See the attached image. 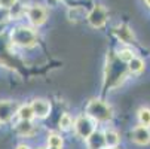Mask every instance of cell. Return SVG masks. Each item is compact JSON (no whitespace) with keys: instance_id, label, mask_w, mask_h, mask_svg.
<instances>
[{"instance_id":"cell-1","label":"cell","mask_w":150,"mask_h":149,"mask_svg":"<svg viewBox=\"0 0 150 149\" xmlns=\"http://www.w3.org/2000/svg\"><path fill=\"white\" fill-rule=\"evenodd\" d=\"M12 43L21 48H31L37 42V33L28 26H16L11 31Z\"/></svg>"},{"instance_id":"cell-2","label":"cell","mask_w":150,"mask_h":149,"mask_svg":"<svg viewBox=\"0 0 150 149\" xmlns=\"http://www.w3.org/2000/svg\"><path fill=\"white\" fill-rule=\"evenodd\" d=\"M86 113L98 122H109L113 118V109L112 106H109L107 103H104L103 100H91L86 106Z\"/></svg>"},{"instance_id":"cell-3","label":"cell","mask_w":150,"mask_h":149,"mask_svg":"<svg viewBox=\"0 0 150 149\" xmlns=\"http://www.w3.org/2000/svg\"><path fill=\"white\" fill-rule=\"evenodd\" d=\"M73 127H74V131H76V134H77L79 137L88 139V137L95 131V121H94L88 113H86V115H80V116L76 118Z\"/></svg>"},{"instance_id":"cell-4","label":"cell","mask_w":150,"mask_h":149,"mask_svg":"<svg viewBox=\"0 0 150 149\" xmlns=\"http://www.w3.org/2000/svg\"><path fill=\"white\" fill-rule=\"evenodd\" d=\"M25 16L30 21V24L34 27H39L46 23L48 19V11L42 5H31L25 9Z\"/></svg>"},{"instance_id":"cell-5","label":"cell","mask_w":150,"mask_h":149,"mask_svg":"<svg viewBox=\"0 0 150 149\" xmlns=\"http://www.w3.org/2000/svg\"><path fill=\"white\" fill-rule=\"evenodd\" d=\"M88 23L91 27L94 29H101L105 26L107 18H109V14H107V9L103 5H95L92 8V11L88 14Z\"/></svg>"},{"instance_id":"cell-6","label":"cell","mask_w":150,"mask_h":149,"mask_svg":"<svg viewBox=\"0 0 150 149\" xmlns=\"http://www.w3.org/2000/svg\"><path fill=\"white\" fill-rule=\"evenodd\" d=\"M19 104L12 100H0V122L6 124L18 113Z\"/></svg>"},{"instance_id":"cell-7","label":"cell","mask_w":150,"mask_h":149,"mask_svg":"<svg viewBox=\"0 0 150 149\" xmlns=\"http://www.w3.org/2000/svg\"><path fill=\"white\" fill-rule=\"evenodd\" d=\"M30 104H31V108H33L34 116L39 118V119H43V118H46V116L51 113V104H49L48 100L34 98Z\"/></svg>"},{"instance_id":"cell-8","label":"cell","mask_w":150,"mask_h":149,"mask_svg":"<svg viewBox=\"0 0 150 149\" xmlns=\"http://www.w3.org/2000/svg\"><path fill=\"white\" fill-rule=\"evenodd\" d=\"M132 140L137 145H149L150 143V130L146 125H138L132 130Z\"/></svg>"},{"instance_id":"cell-9","label":"cell","mask_w":150,"mask_h":149,"mask_svg":"<svg viewBox=\"0 0 150 149\" xmlns=\"http://www.w3.org/2000/svg\"><path fill=\"white\" fill-rule=\"evenodd\" d=\"M15 133L23 136V137H30L34 134V125H33V121H28V119H19L16 124H15Z\"/></svg>"},{"instance_id":"cell-10","label":"cell","mask_w":150,"mask_h":149,"mask_svg":"<svg viewBox=\"0 0 150 149\" xmlns=\"http://www.w3.org/2000/svg\"><path fill=\"white\" fill-rule=\"evenodd\" d=\"M115 34H116V37L122 42V43H132V42H134V33H132V30L128 27V26H125V24L117 26L115 29Z\"/></svg>"},{"instance_id":"cell-11","label":"cell","mask_w":150,"mask_h":149,"mask_svg":"<svg viewBox=\"0 0 150 149\" xmlns=\"http://www.w3.org/2000/svg\"><path fill=\"white\" fill-rule=\"evenodd\" d=\"M86 145H88V149H101V148H105L104 133L94 131V133L86 139Z\"/></svg>"},{"instance_id":"cell-12","label":"cell","mask_w":150,"mask_h":149,"mask_svg":"<svg viewBox=\"0 0 150 149\" xmlns=\"http://www.w3.org/2000/svg\"><path fill=\"white\" fill-rule=\"evenodd\" d=\"M104 139H105V146L107 148H116L120 143V136L115 130H105L104 131Z\"/></svg>"},{"instance_id":"cell-13","label":"cell","mask_w":150,"mask_h":149,"mask_svg":"<svg viewBox=\"0 0 150 149\" xmlns=\"http://www.w3.org/2000/svg\"><path fill=\"white\" fill-rule=\"evenodd\" d=\"M16 116H18V119H28V121H33V118H36L31 104H23V106H19Z\"/></svg>"},{"instance_id":"cell-14","label":"cell","mask_w":150,"mask_h":149,"mask_svg":"<svg viewBox=\"0 0 150 149\" xmlns=\"http://www.w3.org/2000/svg\"><path fill=\"white\" fill-rule=\"evenodd\" d=\"M128 69H129L131 73H141L144 70V61L141 58L134 57L129 63H128Z\"/></svg>"},{"instance_id":"cell-15","label":"cell","mask_w":150,"mask_h":149,"mask_svg":"<svg viewBox=\"0 0 150 149\" xmlns=\"http://www.w3.org/2000/svg\"><path fill=\"white\" fill-rule=\"evenodd\" d=\"M25 9L27 8H24L21 3H15V5H12L11 8H9V16H11V19H18L21 15H25Z\"/></svg>"},{"instance_id":"cell-16","label":"cell","mask_w":150,"mask_h":149,"mask_svg":"<svg viewBox=\"0 0 150 149\" xmlns=\"http://www.w3.org/2000/svg\"><path fill=\"white\" fill-rule=\"evenodd\" d=\"M138 121L141 125L150 127V109L149 108H141L138 111Z\"/></svg>"},{"instance_id":"cell-17","label":"cell","mask_w":150,"mask_h":149,"mask_svg":"<svg viewBox=\"0 0 150 149\" xmlns=\"http://www.w3.org/2000/svg\"><path fill=\"white\" fill-rule=\"evenodd\" d=\"M73 119H71V116L69 115V113H64V115H61V118H59V127L62 130H70L71 127H73Z\"/></svg>"},{"instance_id":"cell-18","label":"cell","mask_w":150,"mask_h":149,"mask_svg":"<svg viewBox=\"0 0 150 149\" xmlns=\"http://www.w3.org/2000/svg\"><path fill=\"white\" fill-rule=\"evenodd\" d=\"M134 57H135V55H134V52H132L131 49H122V51H119V54H117V58H119L120 61H123V63H129Z\"/></svg>"},{"instance_id":"cell-19","label":"cell","mask_w":150,"mask_h":149,"mask_svg":"<svg viewBox=\"0 0 150 149\" xmlns=\"http://www.w3.org/2000/svg\"><path fill=\"white\" fill-rule=\"evenodd\" d=\"M48 146L61 148L62 146V137L58 136V134H49V137H48Z\"/></svg>"},{"instance_id":"cell-20","label":"cell","mask_w":150,"mask_h":149,"mask_svg":"<svg viewBox=\"0 0 150 149\" xmlns=\"http://www.w3.org/2000/svg\"><path fill=\"white\" fill-rule=\"evenodd\" d=\"M9 19H11V16H9V9L0 6V23H8Z\"/></svg>"},{"instance_id":"cell-21","label":"cell","mask_w":150,"mask_h":149,"mask_svg":"<svg viewBox=\"0 0 150 149\" xmlns=\"http://www.w3.org/2000/svg\"><path fill=\"white\" fill-rule=\"evenodd\" d=\"M16 2H18V0H0V6L9 9V8H11L12 5H15Z\"/></svg>"},{"instance_id":"cell-22","label":"cell","mask_w":150,"mask_h":149,"mask_svg":"<svg viewBox=\"0 0 150 149\" xmlns=\"http://www.w3.org/2000/svg\"><path fill=\"white\" fill-rule=\"evenodd\" d=\"M5 29H6V23H0V36L5 31Z\"/></svg>"},{"instance_id":"cell-23","label":"cell","mask_w":150,"mask_h":149,"mask_svg":"<svg viewBox=\"0 0 150 149\" xmlns=\"http://www.w3.org/2000/svg\"><path fill=\"white\" fill-rule=\"evenodd\" d=\"M16 149H31V148H30L28 145H18Z\"/></svg>"},{"instance_id":"cell-24","label":"cell","mask_w":150,"mask_h":149,"mask_svg":"<svg viewBox=\"0 0 150 149\" xmlns=\"http://www.w3.org/2000/svg\"><path fill=\"white\" fill-rule=\"evenodd\" d=\"M48 149H61V148H57V146H48Z\"/></svg>"},{"instance_id":"cell-25","label":"cell","mask_w":150,"mask_h":149,"mask_svg":"<svg viewBox=\"0 0 150 149\" xmlns=\"http://www.w3.org/2000/svg\"><path fill=\"white\" fill-rule=\"evenodd\" d=\"M144 2H146V5H147V6L150 8V0H144Z\"/></svg>"},{"instance_id":"cell-26","label":"cell","mask_w":150,"mask_h":149,"mask_svg":"<svg viewBox=\"0 0 150 149\" xmlns=\"http://www.w3.org/2000/svg\"><path fill=\"white\" fill-rule=\"evenodd\" d=\"M101 149H105V148H101Z\"/></svg>"},{"instance_id":"cell-27","label":"cell","mask_w":150,"mask_h":149,"mask_svg":"<svg viewBox=\"0 0 150 149\" xmlns=\"http://www.w3.org/2000/svg\"><path fill=\"white\" fill-rule=\"evenodd\" d=\"M0 125H2V122H0Z\"/></svg>"},{"instance_id":"cell-28","label":"cell","mask_w":150,"mask_h":149,"mask_svg":"<svg viewBox=\"0 0 150 149\" xmlns=\"http://www.w3.org/2000/svg\"><path fill=\"white\" fill-rule=\"evenodd\" d=\"M112 149H115V148H112Z\"/></svg>"}]
</instances>
